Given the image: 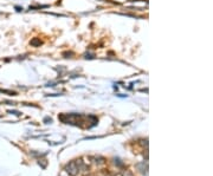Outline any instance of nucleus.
Segmentation results:
<instances>
[{"instance_id": "nucleus-1", "label": "nucleus", "mask_w": 213, "mask_h": 176, "mask_svg": "<svg viewBox=\"0 0 213 176\" xmlns=\"http://www.w3.org/2000/svg\"><path fill=\"white\" fill-rule=\"evenodd\" d=\"M65 170H66V173H68L70 176H76V175L79 173V169H78V166H77L76 161L70 162V163L65 167Z\"/></svg>"}, {"instance_id": "nucleus-2", "label": "nucleus", "mask_w": 213, "mask_h": 176, "mask_svg": "<svg viewBox=\"0 0 213 176\" xmlns=\"http://www.w3.org/2000/svg\"><path fill=\"white\" fill-rule=\"evenodd\" d=\"M121 176H134V174L130 170H123V173H122Z\"/></svg>"}]
</instances>
